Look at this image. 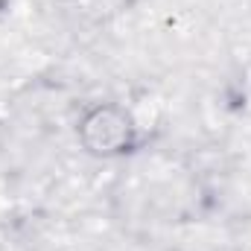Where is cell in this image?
I'll return each mask as SVG.
<instances>
[{
    "instance_id": "cell-1",
    "label": "cell",
    "mask_w": 251,
    "mask_h": 251,
    "mask_svg": "<svg viewBox=\"0 0 251 251\" xmlns=\"http://www.w3.org/2000/svg\"><path fill=\"white\" fill-rule=\"evenodd\" d=\"M76 140L97 161H120L143 146V126L134 108L117 100L88 102L76 117Z\"/></svg>"
}]
</instances>
